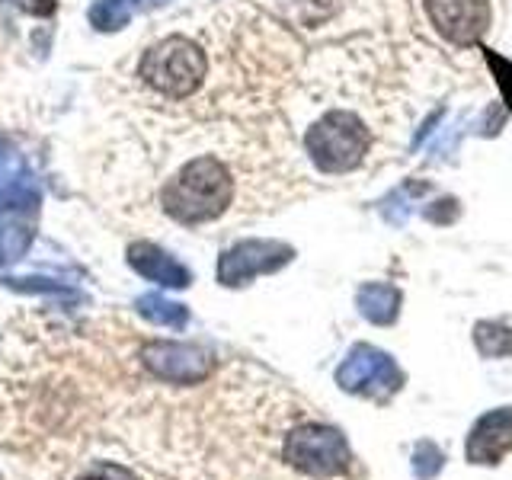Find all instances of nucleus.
Returning a JSON list of instances; mask_svg holds the SVG:
<instances>
[{
    "label": "nucleus",
    "instance_id": "obj_1",
    "mask_svg": "<svg viewBox=\"0 0 512 480\" xmlns=\"http://www.w3.org/2000/svg\"><path fill=\"white\" fill-rule=\"evenodd\" d=\"M234 199V180L215 157H196L160 192L164 212L180 224H202L218 218Z\"/></svg>",
    "mask_w": 512,
    "mask_h": 480
},
{
    "label": "nucleus",
    "instance_id": "obj_2",
    "mask_svg": "<svg viewBox=\"0 0 512 480\" xmlns=\"http://www.w3.org/2000/svg\"><path fill=\"white\" fill-rule=\"evenodd\" d=\"M304 148H308L317 170L349 173L362 164L368 148H372V132H368V125L356 116V112L333 109L308 128Z\"/></svg>",
    "mask_w": 512,
    "mask_h": 480
},
{
    "label": "nucleus",
    "instance_id": "obj_3",
    "mask_svg": "<svg viewBox=\"0 0 512 480\" xmlns=\"http://www.w3.org/2000/svg\"><path fill=\"white\" fill-rule=\"evenodd\" d=\"M205 71H208L205 52L186 36H170L151 45L138 68L144 84L170 96V100H183V96L196 93L205 80Z\"/></svg>",
    "mask_w": 512,
    "mask_h": 480
},
{
    "label": "nucleus",
    "instance_id": "obj_4",
    "mask_svg": "<svg viewBox=\"0 0 512 480\" xmlns=\"http://www.w3.org/2000/svg\"><path fill=\"white\" fill-rule=\"evenodd\" d=\"M285 461L304 477H343L352 468V452L340 429L327 423H301L285 436Z\"/></svg>",
    "mask_w": 512,
    "mask_h": 480
},
{
    "label": "nucleus",
    "instance_id": "obj_5",
    "mask_svg": "<svg viewBox=\"0 0 512 480\" xmlns=\"http://www.w3.org/2000/svg\"><path fill=\"white\" fill-rule=\"evenodd\" d=\"M336 384H340L346 394L388 400L404 388V372L394 365L388 352H381L368 343H359L349 349L343 365L336 368Z\"/></svg>",
    "mask_w": 512,
    "mask_h": 480
},
{
    "label": "nucleus",
    "instance_id": "obj_6",
    "mask_svg": "<svg viewBox=\"0 0 512 480\" xmlns=\"http://www.w3.org/2000/svg\"><path fill=\"white\" fill-rule=\"evenodd\" d=\"M144 368L170 384H202L215 368V356L202 346L192 343H148L141 349Z\"/></svg>",
    "mask_w": 512,
    "mask_h": 480
},
{
    "label": "nucleus",
    "instance_id": "obj_7",
    "mask_svg": "<svg viewBox=\"0 0 512 480\" xmlns=\"http://www.w3.org/2000/svg\"><path fill=\"white\" fill-rule=\"evenodd\" d=\"M426 16L445 42L471 48L490 29V0H426Z\"/></svg>",
    "mask_w": 512,
    "mask_h": 480
},
{
    "label": "nucleus",
    "instance_id": "obj_8",
    "mask_svg": "<svg viewBox=\"0 0 512 480\" xmlns=\"http://www.w3.org/2000/svg\"><path fill=\"white\" fill-rule=\"evenodd\" d=\"M295 256V250L279 240H244L221 253L218 260V282L221 285H247L263 272H276Z\"/></svg>",
    "mask_w": 512,
    "mask_h": 480
},
{
    "label": "nucleus",
    "instance_id": "obj_9",
    "mask_svg": "<svg viewBox=\"0 0 512 480\" xmlns=\"http://www.w3.org/2000/svg\"><path fill=\"white\" fill-rule=\"evenodd\" d=\"M36 189L13 183L0 192V260L23 256L32 240V215H36Z\"/></svg>",
    "mask_w": 512,
    "mask_h": 480
},
{
    "label": "nucleus",
    "instance_id": "obj_10",
    "mask_svg": "<svg viewBox=\"0 0 512 480\" xmlns=\"http://www.w3.org/2000/svg\"><path fill=\"white\" fill-rule=\"evenodd\" d=\"M464 452L471 464H487V468L500 464L512 452V407H496L480 416L471 426Z\"/></svg>",
    "mask_w": 512,
    "mask_h": 480
},
{
    "label": "nucleus",
    "instance_id": "obj_11",
    "mask_svg": "<svg viewBox=\"0 0 512 480\" xmlns=\"http://www.w3.org/2000/svg\"><path fill=\"white\" fill-rule=\"evenodd\" d=\"M128 263H132V269L141 272L144 279H151L157 285H167V288L189 285V269L176 263L167 250H160L157 244H148V240L128 247Z\"/></svg>",
    "mask_w": 512,
    "mask_h": 480
},
{
    "label": "nucleus",
    "instance_id": "obj_12",
    "mask_svg": "<svg viewBox=\"0 0 512 480\" xmlns=\"http://www.w3.org/2000/svg\"><path fill=\"white\" fill-rule=\"evenodd\" d=\"M400 288L388 285V282H365L356 292V308L359 314L368 320V324L388 327L400 314Z\"/></svg>",
    "mask_w": 512,
    "mask_h": 480
},
{
    "label": "nucleus",
    "instance_id": "obj_13",
    "mask_svg": "<svg viewBox=\"0 0 512 480\" xmlns=\"http://www.w3.org/2000/svg\"><path fill=\"white\" fill-rule=\"evenodd\" d=\"M135 308L141 317H148L151 324H160V327H173V330H180L186 327V320H189V311L183 308V304H176L164 295H157V292H148V295H141L135 301Z\"/></svg>",
    "mask_w": 512,
    "mask_h": 480
},
{
    "label": "nucleus",
    "instance_id": "obj_14",
    "mask_svg": "<svg viewBox=\"0 0 512 480\" xmlns=\"http://www.w3.org/2000/svg\"><path fill=\"white\" fill-rule=\"evenodd\" d=\"M474 346L487 359H506L512 356V330L503 320H480L474 327Z\"/></svg>",
    "mask_w": 512,
    "mask_h": 480
},
{
    "label": "nucleus",
    "instance_id": "obj_15",
    "mask_svg": "<svg viewBox=\"0 0 512 480\" xmlns=\"http://www.w3.org/2000/svg\"><path fill=\"white\" fill-rule=\"evenodd\" d=\"M138 7V0H96L90 10V23L100 32H116L122 29Z\"/></svg>",
    "mask_w": 512,
    "mask_h": 480
},
{
    "label": "nucleus",
    "instance_id": "obj_16",
    "mask_svg": "<svg viewBox=\"0 0 512 480\" xmlns=\"http://www.w3.org/2000/svg\"><path fill=\"white\" fill-rule=\"evenodd\" d=\"M288 7H292V16L301 26H320L333 16L336 0H288Z\"/></svg>",
    "mask_w": 512,
    "mask_h": 480
},
{
    "label": "nucleus",
    "instance_id": "obj_17",
    "mask_svg": "<svg viewBox=\"0 0 512 480\" xmlns=\"http://www.w3.org/2000/svg\"><path fill=\"white\" fill-rule=\"evenodd\" d=\"M442 461H445V455L436 448V442H420L416 445V455H413V474L420 480H432L442 471Z\"/></svg>",
    "mask_w": 512,
    "mask_h": 480
},
{
    "label": "nucleus",
    "instance_id": "obj_18",
    "mask_svg": "<svg viewBox=\"0 0 512 480\" xmlns=\"http://www.w3.org/2000/svg\"><path fill=\"white\" fill-rule=\"evenodd\" d=\"M77 480H138L135 471H128L125 464H116V461H96L90 468L80 474Z\"/></svg>",
    "mask_w": 512,
    "mask_h": 480
},
{
    "label": "nucleus",
    "instance_id": "obj_19",
    "mask_svg": "<svg viewBox=\"0 0 512 480\" xmlns=\"http://www.w3.org/2000/svg\"><path fill=\"white\" fill-rule=\"evenodd\" d=\"M487 61H490V68L496 71V80H500V87H506V93H512V64L509 61H500L493 52H487Z\"/></svg>",
    "mask_w": 512,
    "mask_h": 480
},
{
    "label": "nucleus",
    "instance_id": "obj_20",
    "mask_svg": "<svg viewBox=\"0 0 512 480\" xmlns=\"http://www.w3.org/2000/svg\"><path fill=\"white\" fill-rule=\"evenodd\" d=\"M16 7H23L26 13H39V16H48L55 10V0H13Z\"/></svg>",
    "mask_w": 512,
    "mask_h": 480
},
{
    "label": "nucleus",
    "instance_id": "obj_21",
    "mask_svg": "<svg viewBox=\"0 0 512 480\" xmlns=\"http://www.w3.org/2000/svg\"><path fill=\"white\" fill-rule=\"evenodd\" d=\"M154 4H167V0H154Z\"/></svg>",
    "mask_w": 512,
    "mask_h": 480
}]
</instances>
